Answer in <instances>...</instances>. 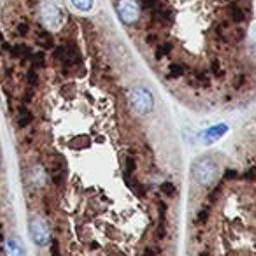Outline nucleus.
<instances>
[{"mask_svg": "<svg viewBox=\"0 0 256 256\" xmlns=\"http://www.w3.org/2000/svg\"><path fill=\"white\" fill-rule=\"evenodd\" d=\"M193 178L204 186H210L218 179V164L209 156L198 158L192 167Z\"/></svg>", "mask_w": 256, "mask_h": 256, "instance_id": "1", "label": "nucleus"}, {"mask_svg": "<svg viewBox=\"0 0 256 256\" xmlns=\"http://www.w3.org/2000/svg\"><path fill=\"white\" fill-rule=\"evenodd\" d=\"M130 102H132L134 109L139 114H150L154 109V100L153 95L148 88L142 86H136V88L130 92Z\"/></svg>", "mask_w": 256, "mask_h": 256, "instance_id": "2", "label": "nucleus"}, {"mask_svg": "<svg viewBox=\"0 0 256 256\" xmlns=\"http://www.w3.org/2000/svg\"><path fill=\"white\" fill-rule=\"evenodd\" d=\"M30 235H32L34 242L40 248L50 244L51 240V234H50V226L42 218H34L32 223H30Z\"/></svg>", "mask_w": 256, "mask_h": 256, "instance_id": "3", "label": "nucleus"}, {"mask_svg": "<svg viewBox=\"0 0 256 256\" xmlns=\"http://www.w3.org/2000/svg\"><path fill=\"white\" fill-rule=\"evenodd\" d=\"M118 12H120V18L123 20L126 25L136 23L140 16L139 0H120V2H118Z\"/></svg>", "mask_w": 256, "mask_h": 256, "instance_id": "4", "label": "nucleus"}, {"mask_svg": "<svg viewBox=\"0 0 256 256\" xmlns=\"http://www.w3.org/2000/svg\"><path fill=\"white\" fill-rule=\"evenodd\" d=\"M40 16H42V22L48 28L54 30L62 25V11L54 2H51V0H46L42 4V8H40Z\"/></svg>", "mask_w": 256, "mask_h": 256, "instance_id": "5", "label": "nucleus"}, {"mask_svg": "<svg viewBox=\"0 0 256 256\" xmlns=\"http://www.w3.org/2000/svg\"><path fill=\"white\" fill-rule=\"evenodd\" d=\"M54 56L64 67H74L76 64L81 62V54L74 44H62L60 48L54 50Z\"/></svg>", "mask_w": 256, "mask_h": 256, "instance_id": "6", "label": "nucleus"}, {"mask_svg": "<svg viewBox=\"0 0 256 256\" xmlns=\"http://www.w3.org/2000/svg\"><path fill=\"white\" fill-rule=\"evenodd\" d=\"M226 132H228V126L224 123H221V124H216V126H210L209 130H206V132L202 134V137H204V140H206V144H212L214 140L221 139Z\"/></svg>", "mask_w": 256, "mask_h": 256, "instance_id": "7", "label": "nucleus"}, {"mask_svg": "<svg viewBox=\"0 0 256 256\" xmlns=\"http://www.w3.org/2000/svg\"><path fill=\"white\" fill-rule=\"evenodd\" d=\"M34 121V114L30 112V109L28 107L23 104V106H20V109H18V126L20 128H26L30 123Z\"/></svg>", "mask_w": 256, "mask_h": 256, "instance_id": "8", "label": "nucleus"}, {"mask_svg": "<svg viewBox=\"0 0 256 256\" xmlns=\"http://www.w3.org/2000/svg\"><path fill=\"white\" fill-rule=\"evenodd\" d=\"M153 20L160 23V25H170L172 23V12L168 11V9L156 8V9H153Z\"/></svg>", "mask_w": 256, "mask_h": 256, "instance_id": "9", "label": "nucleus"}, {"mask_svg": "<svg viewBox=\"0 0 256 256\" xmlns=\"http://www.w3.org/2000/svg\"><path fill=\"white\" fill-rule=\"evenodd\" d=\"M246 14L248 12L244 11V6H240L238 2H234L230 6V20L234 23H242L246 20Z\"/></svg>", "mask_w": 256, "mask_h": 256, "instance_id": "10", "label": "nucleus"}, {"mask_svg": "<svg viewBox=\"0 0 256 256\" xmlns=\"http://www.w3.org/2000/svg\"><path fill=\"white\" fill-rule=\"evenodd\" d=\"M6 254L8 256H23V248L18 238H8L6 242Z\"/></svg>", "mask_w": 256, "mask_h": 256, "instance_id": "11", "label": "nucleus"}, {"mask_svg": "<svg viewBox=\"0 0 256 256\" xmlns=\"http://www.w3.org/2000/svg\"><path fill=\"white\" fill-rule=\"evenodd\" d=\"M37 42H39V46L46 48V50H51V48L54 46V39L53 36H51L48 30L40 28L39 32H37Z\"/></svg>", "mask_w": 256, "mask_h": 256, "instance_id": "12", "label": "nucleus"}, {"mask_svg": "<svg viewBox=\"0 0 256 256\" xmlns=\"http://www.w3.org/2000/svg\"><path fill=\"white\" fill-rule=\"evenodd\" d=\"M188 82L193 86V88H200V86H209V78H207L206 72H202V74H200V72H195V74L190 76Z\"/></svg>", "mask_w": 256, "mask_h": 256, "instance_id": "13", "label": "nucleus"}, {"mask_svg": "<svg viewBox=\"0 0 256 256\" xmlns=\"http://www.w3.org/2000/svg\"><path fill=\"white\" fill-rule=\"evenodd\" d=\"M11 54L14 58H30L32 56V51L25 44H16L14 48H11Z\"/></svg>", "mask_w": 256, "mask_h": 256, "instance_id": "14", "label": "nucleus"}, {"mask_svg": "<svg viewBox=\"0 0 256 256\" xmlns=\"http://www.w3.org/2000/svg\"><path fill=\"white\" fill-rule=\"evenodd\" d=\"M70 2L74 4L76 9H79V11H82V12L92 11V8H93V0H70Z\"/></svg>", "mask_w": 256, "mask_h": 256, "instance_id": "15", "label": "nucleus"}, {"mask_svg": "<svg viewBox=\"0 0 256 256\" xmlns=\"http://www.w3.org/2000/svg\"><path fill=\"white\" fill-rule=\"evenodd\" d=\"M32 65L34 68H39V67H44V64H46V56H44V53H37V54H32Z\"/></svg>", "mask_w": 256, "mask_h": 256, "instance_id": "16", "label": "nucleus"}, {"mask_svg": "<svg viewBox=\"0 0 256 256\" xmlns=\"http://www.w3.org/2000/svg\"><path fill=\"white\" fill-rule=\"evenodd\" d=\"M170 51H172V44H160L156 50V58L158 60H160V58H165Z\"/></svg>", "mask_w": 256, "mask_h": 256, "instance_id": "17", "label": "nucleus"}, {"mask_svg": "<svg viewBox=\"0 0 256 256\" xmlns=\"http://www.w3.org/2000/svg\"><path fill=\"white\" fill-rule=\"evenodd\" d=\"M182 72H184V67H182V65H179V64H176V65H172L170 67V74H168V78H181L182 76Z\"/></svg>", "mask_w": 256, "mask_h": 256, "instance_id": "18", "label": "nucleus"}, {"mask_svg": "<svg viewBox=\"0 0 256 256\" xmlns=\"http://www.w3.org/2000/svg\"><path fill=\"white\" fill-rule=\"evenodd\" d=\"M160 190H162V193L167 196H174V193H176V186L172 184V182H164Z\"/></svg>", "mask_w": 256, "mask_h": 256, "instance_id": "19", "label": "nucleus"}, {"mask_svg": "<svg viewBox=\"0 0 256 256\" xmlns=\"http://www.w3.org/2000/svg\"><path fill=\"white\" fill-rule=\"evenodd\" d=\"M140 4H142V8H146V9H156V8H160V0H139Z\"/></svg>", "mask_w": 256, "mask_h": 256, "instance_id": "20", "label": "nucleus"}, {"mask_svg": "<svg viewBox=\"0 0 256 256\" xmlns=\"http://www.w3.org/2000/svg\"><path fill=\"white\" fill-rule=\"evenodd\" d=\"M28 81H30V84H32V86H37V81H39V78H37L36 68H32V70H30V74H28Z\"/></svg>", "mask_w": 256, "mask_h": 256, "instance_id": "21", "label": "nucleus"}, {"mask_svg": "<svg viewBox=\"0 0 256 256\" xmlns=\"http://www.w3.org/2000/svg\"><path fill=\"white\" fill-rule=\"evenodd\" d=\"M134 170H136V162H134L132 158H128L126 160V174H134Z\"/></svg>", "mask_w": 256, "mask_h": 256, "instance_id": "22", "label": "nucleus"}, {"mask_svg": "<svg viewBox=\"0 0 256 256\" xmlns=\"http://www.w3.org/2000/svg\"><path fill=\"white\" fill-rule=\"evenodd\" d=\"M26 34H28V25L22 23V25L18 26V36H26Z\"/></svg>", "mask_w": 256, "mask_h": 256, "instance_id": "23", "label": "nucleus"}, {"mask_svg": "<svg viewBox=\"0 0 256 256\" xmlns=\"http://www.w3.org/2000/svg\"><path fill=\"white\" fill-rule=\"evenodd\" d=\"M235 178H237V172L232 170V168H228V170L224 172V179H226V181L228 179H235Z\"/></svg>", "mask_w": 256, "mask_h": 256, "instance_id": "24", "label": "nucleus"}, {"mask_svg": "<svg viewBox=\"0 0 256 256\" xmlns=\"http://www.w3.org/2000/svg\"><path fill=\"white\" fill-rule=\"evenodd\" d=\"M207 216H209V209H207V207H206V209H204V210H200L198 220H200V221H206V220H207Z\"/></svg>", "mask_w": 256, "mask_h": 256, "instance_id": "25", "label": "nucleus"}, {"mask_svg": "<svg viewBox=\"0 0 256 256\" xmlns=\"http://www.w3.org/2000/svg\"><path fill=\"white\" fill-rule=\"evenodd\" d=\"M246 81V78H244V76H238V79H237V81H235V88H240V86H242V82H244Z\"/></svg>", "mask_w": 256, "mask_h": 256, "instance_id": "26", "label": "nucleus"}, {"mask_svg": "<svg viewBox=\"0 0 256 256\" xmlns=\"http://www.w3.org/2000/svg\"><path fill=\"white\" fill-rule=\"evenodd\" d=\"M212 72H214V74H216V72H220V62H218V60L212 62Z\"/></svg>", "mask_w": 256, "mask_h": 256, "instance_id": "27", "label": "nucleus"}, {"mask_svg": "<svg viewBox=\"0 0 256 256\" xmlns=\"http://www.w3.org/2000/svg\"><path fill=\"white\" fill-rule=\"evenodd\" d=\"M244 178H246V179H252V178H254V170L248 172V174H246V176H244Z\"/></svg>", "mask_w": 256, "mask_h": 256, "instance_id": "28", "label": "nucleus"}, {"mask_svg": "<svg viewBox=\"0 0 256 256\" xmlns=\"http://www.w3.org/2000/svg\"><path fill=\"white\" fill-rule=\"evenodd\" d=\"M200 256H209V254H207V252H200Z\"/></svg>", "mask_w": 256, "mask_h": 256, "instance_id": "29", "label": "nucleus"}]
</instances>
